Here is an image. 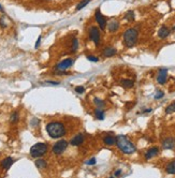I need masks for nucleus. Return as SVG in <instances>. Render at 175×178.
Wrapping results in <instances>:
<instances>
[{
  "mask_svg": "<svg viewBox=\"0 0 175 178\" xmlns=\"http://www.w3.org/2000/svg\"><path fill=\"white\" fill-rule=\"evenodd\" d=\"M167 77H168V70L167 69H161L159 71L158 76H157V81L160 85H163L167 82Z\"/></svg>",
  "mask_w": 175,
  "mask_h": 178,
  "instance_id": "9",
  "label": "nucleus"
},
{
  "mask_svg": "<svg viewBox=\"0 0 175 178\" xmlns=\"http://www.w3.org/2000/svg\"><path fill=\"white\" fill-rule=\"evenodd\" d=\"M0 11H1V12H3V8L1 7V4H0Z\"/></svg>",
  "mask_w": 175,
  "mask_h": 178,
  "instance_id": "35",
  "label": "nucleus"
},
{
  "mask_svg": "<svg viewBox=\"0 0 175 178\" xmlns=\"http://www.w3.org/2000/svg\"><path fill=\"white\" fill-rule=\"evenodd\" d=\"M95 18H96V21H97L98 24H99L100 29L104 30L105 27H106V19H105V17L102 15V13H101L100 9H97V10H96V12H95Z\"/></svg>",
  "mask_w": 175,
  "mask_h": 178,
  "instance_id": "7",
  "label": "nucleus"
},
{
  "mask_svg": "<svg viewBox=\"0 0 175 178\" xmlns=\"http://www.w3.org/2000/svg\"><path fill=\"white\" fill-rule=\"evenodd\" d=\"M84 91H85V88H84L83 86H78V87H75V92L83 93Z\"/></svg>",
  "mask_w": 175,
  "mask_h": 178,
  "instance_id": "28",
  "label": "nucleus"
},
{
  "mask_svg": "<svg viewBox=\"0 0 175 178\" xmlns=\"http://www.w3.org/2000/svg\"><path fill=\"white\" fill-rule=\"evenodd\" d=\"M117 51H116L115 48L113 47H106L104 48V51H103V56L104 57H112L114 55H116Z\"/></svg>",
  "mask_w": 175,
  "mask_h": 178,
  "instance_id": "16",
  "label": "nucleus"
},
{
  "mask_svg": "<svg viewBox=\"0 0 175 178\" xmlns=\"http://www.w3.org/2000/svg\"><path fill=\"white\" fill-rule=\"evenodd\" d=\"M46 132L52 138H60L65 135L66 128L59 121H52L46 125Z\"/></svg>",
  "mask_w": 175,
  "mask_h": 178,
  "instance_id": "1",
  "label": "nucleus"
},
{
  "mask_svg": "<svg viewBox=\"0 0 175 178\" xmlns=\"http://www.w3.org/2000/svg\"><path fill=\"white\" fill-rule=\"evenodd\" d=\"M163 149H172L175 147V140L173 137H167L162 142Z\"/></svg>",
  "mask_w": 175,
  "mask_h": 178,
  "instance_id": "11",
  "label": "nucleus"
},
{
  "mask_svg": "<svg viewBox=\"0 0 175 178\" xmlns=\"http://www.w3.org/2000/svg\"><path fill=\"white\" fill-rule=\"evenodd\" d=\"M86 164L87 165H94V164H96V159H95V158H92V159H89L88 161L86 162Z\"/></svg>",
  "mask_w": 175,
  "mask_h": 178,
  "instance_id": "31",
  "label": "nucleus"
},
{
  "mask_svg": "<svg viewBox=\"0 0 175 178\" xmlns=\"http://www.w3.org/2000/svg\"><path fill=\"white\" fill-rule=\"evenodd\" d=\"M87 59H88L89 61H94V62H98V61H99V59L95 56H87Z\"/></svg>",
  "mask_w": 175,
  "mask_h": 178,
  "instance_id": "30",
  "label": "nucleus"
},
{
  "mask_svg": "<svg viewBox=\"0 0 175 178\" xmlns=\"http://www.w3.org/2000/svg\"><path fill=\"white\" fill-rule=\"evenodd\" d=\"M108 26H109V31L115 32L116 30L119 28V23H118V21H110V23H109Z\"/></svg>",
  "mask_w": 175,
  "mask_h": 178,
  "instance_id": "17",
  "label": "nucleus"
},
{
  "mask_svg": "<svg viewBox=\"0 0 175 178\" xmlns=\"http://www.w3.org/2000/svg\"><path fill=\"white\" fill-rule=\"evenodd\" d=\"M169 35H170V29L167 26H162L158 31L159 38H161V39H165Z\"/></svg>",
  "mask_w": 175,
  "mask_h": 178,
  "instance_id": "14",
  "label": "nucleus"
},
{
  "mask_svg": "<svg viewBox=\"0 0 175 178\" xmlns=\"http://www.w3.org/2000/svg\"><path fill=\"white\" fill-rule=\"evenodd\" d=\"M173 29H174V30H175V27H174V28H173Z\"/></svg>",
  "mask_w": 175,
  "mask_h": 178,
  "instance_id": "36",
  "label": "nucleus"
},
{
  "mask_svg": "<svg viewBox=\"0 0 175 178\" xmlns=\"http://www.w3.org/2000/svg\"><path fill=\"white\" fill-rule=\"evenodd\" d=\"M116 145L121 151L127 154H131L137 150V148L132 144V142L125 135H118L116 137Z\"/></svg>",
  "mask_w": 175,
  "mask_h": 178,
  "instance_id": "2",
  "label": "nucleus"
},
{
  "mask_svg": "<svg viewBox=\"0 0 175 178\" xmlns=\"http://www.w3.org/2000/svg\"><path fill=\"white\" fill-rule=\"evenodd\" d=\"M18 113L17 112H14L13 114L11 115V118H10V121H11V123H16L17 121H18Z\"/></svg>",
  "mask_w": 175,
  "mask_h": 178,
  "instance_id": "24",
  "label": "nucleus"
},
{
  "mask_svg": "<svg viewBox=\"0 0 175 178\" xmlns=\"http://www.w3.org/2000/svg\"><path fill=\"white\" fill-rule=\"evenodd\" d=\"M47 145L45 143H37L30 148V156L33 158H40L46 154Z\"/></svg>",
  "mask_w": 175,
  "mask_h": 178,
  "instance_id": "4",
  "label": "nucleus"
},
{
  "mask_svg": "<svg viewBox=\"0 0 175 178\" xmlns=\"http://www.w3.org/2000/svg\"><path fill=\"white\" fill-rule=\"evenodd\" d=\"M95 116L99 120L104 119V112H103V109H101L100 107H97V109H95Z\"/></svg>",
  "mask_w": 175,
  "mask_h": 178,
  "instance_id": "19",
  "label": "nucleus"
},
{
  "mask_svg": "<svg viewBox=\"0 0 175 178\" xmlns=\"http://www.w3.org/2000/svg\"><path fill=\"white\" fill-rule=\"evenodd\" d=\"M40 43H41V35H39V38H38V40H37V43H35V48H38L39 45H40Z\"/></svg>",
  "mask_w": 175,
  "mask_h": 178,
  "instance_id": "32",
  "label": "nucleus"
},
{
  "mask_svg": "<svg viewBox=\"0 0 175 178\" xmlns=\"http://www.w3.org/2000/svg\"><path fill=\"white\" fill-rule=\"evenodd\" d=\"M95 104L97 105L98 107H102V106H104V102L103 101H101V100H99V99H95Z\"/></svg>",
  "mask_w": 175,
  "mask_h": 178,
  "instance_id": "27",
  "label": "nucleus"
},
{
  "mask_svg": "<svg viewBox=\"0 0 175 178\" xmlns=\"http://www.w3.org/2000/svg\"><path fill=\"white\" fill-rule=\"evenodd\" d=\"M125 18L129 21H134V18H135L134 12H133V11H128V12L126 13V15H125Z\"/></svg>",
  "mask_w": 175,
  "mask_h": 178,
  "instance_id": "22",
  "label": "nucleus"
},
{
  "mask_svg": "<svg viewBox=\"0 0 175 178\" xmlns=\"http://www.w3.org/2000/svg\"><path fill=\"white\" fill-rule=\"evenodd\" d=\"M158 152H159V149L157 148V147H151V148H149L146 151V154H145V158L146 159H151V158H154L155 156H157L158 154Z\"/></svg>",
  "mask_w": 175,
  "mask_h": 178,
  "instance_id": "13",
  "label": "nucleus"
},
{
  "mask_svg": "<svg viewBox=\"0 0 175 178\" xmlns=\"http://www.w3.org/2000/svg\"><path fill=\"white\" fill-rule=\"evenodd\" d=\"M120 174H121V171L119 170V171H117V172H115V174H114V175H115V176H119Z\"/></svg>",
  "mask_w": 175,
  "mask_h": 178,
  "instance_id": "34",
  "label": "nucleus"
},
{
  "mask_svg": "<svg viewBox=\"0 0 175 178\" xmlns=\"http://www.w3.org/2000/svg\"><path fill=\"white\" fill-rule=\"evenodd\" d=\"M0 26L3 27V28L6 27V24H4V21H3V19H0Z\"/></svg>",
  "mask_w": 175,
  "mask_h": 178,
  "instance_id": "33",
  "label": "nucleus"
},
{
  "mask_svg": "<svg viewBox=\"0 0 175 178\" xmlns=\"http://www.w3.org/2000/svg\"><path fill=\"white\" fill-rule=\"evenodd\" d=\"M46 161L43 159H38L35 161V166L39 168V170H43V168H46Z\"/></svg>",
  "mask_w": 175,
  "mask_h": 178,
  "instance_id": "20",
  "label": "nucleus"
},
{
  "mask_svg": "<svg viewBox=\"0 0 175 178\" xmlns=\"http://www.w3.org/2000/svg\"><path fill=\"white\" fill-rule=\"evenodd\" d=\"M78 40H76V39H74V40L72 41V47H71V49H72V52H75L76 49H78Z\"/></svg>",
  "mask_w": 175,
  "mask_h": 178,
  "instance_id": "26",
  "label": "nucleus"
},
{
  "mask_svg": "<svg viewBox=\"0 0 175 178\" xmlns=\"http://www.w3.org/2000/svg\"><path fill=\"white\" fill-rule=\"evenodd\" d=\"M121 85L125 88H132L134 85V82L131 80H123L121 81Z\"/></svg>",
  "mask_w": 175,
  "mask_h": 178,
  "instance_id": "21",
  "label": "nucleus"
},
{
  "mask_svg": "<svg viewBox=\"0 0 175 178\" xmlns=\"http://www.w3.org/2000/svg\"><path fill=\"white\" fill-rule=\"evenodd\" d=\"M165 171H167L168 174H175V160L171 161L169 164L167 165V168H165Z\"/></svg>",
  "mask_w": 175,
  "mask_h": 178,
  "instance_id": "18",
  "label": "nucleus"
},
{
  "mask_svg": "<svg viewBox=\"0 0 175 178\" xmlns=\"http://www.w3.org/2000/svg\"><path fill=\"white\" fill-rule=\"evenodd\" d=\"M137 41V31L134 28L127 29L124 33V43L127 47H133Z\"/></svg>",
  "mask_w": 175,
  "mask_h": 178,
  "instance_id": "3",
  "label": "nucleus"
},
{
  "mask_svg": "<svg viewBox=\"0 0 175 178\" xmlns=\"http://www.w3.org/2000/svg\"><path fill=\"white\" fill-rule=\"evenodd\" d=\"M68 145H69V143L66 140H60V141H58L57 143L54 144V146L52 148V151H53L54 154H56V156H59V154H61L68 148Z\"/></svg>",
  "mask_w": 175,
  "mask_h": 178,
  "instance_id": "5",
  "label": "nucleus"
},
{
  "mask_svg": "<svg viewBox=\"0 0 175 178\" xmlns=\"http://www.w3.org/2000/svg\"><path fill=\"white\" fill-rule=\"evenodd\" d=\"M89 2H90V0H82L81 2L76 5V11H80V10H82L83 8H85Z\"/></svg>",
  "mask_w": 175,
  "mask_h": 178,
  "instance_id": "23",
  "label": "nucleus"
},
{
  "mask_svg": "<svg viewBox=\"0 0 175 178\" xmlns=\"http://www.w3.org/2000/svg\"><path fill=\"white\" fill-rule=\"evenodd\" d=\"M13 163H14L13 158L7 157V158H4L2 161H1V168H2L3 170H9V168L12 166V164H13Z\"/></svg>",
  "mask_w": 175,
  "mask_h": 178,
  "instance_id": "12",
  "label": "nucleus"
},
{
  "mask_svg": "<svg viewBox=\"0 0 175 178\" xmlns=\"http://www.w3.org/2000/svg\"><path fill=\"white\" fill-rule=\"evenodd\" d=\"M103 142H104L105 145H108V146H113L116 144V137L112 135H106L104 138H103Z\"/></svg>",
  "mask_w": 175,
  "mask_h": 178,
  "instance_id": "15",
  "label": "nucleus"
},
{
  "mask_svg": "<svg viewBox=\"0 0 175 178\" xmlns=\"http://www.w3.org/2000/svg\"><path fill=\"white\" fill-rule=\"evenodd\" d=\"M73 64V60L72 59H65V60H62L61 62L57 64V70H59V71H66L67 69H69L70 66H72Z\"/></svg>",
  "mask_w": 175,
  "mask_h": 178,
  "instance_id": "8",
  "label": "nucleus"
},
{
  "mask_svg": "<svg viewBox=\"0 0 175 178\" xmlns=\"http://www.w3.org/2000/svg\"><path fill=\"white\" fill-rule=\"evenodd\" d=\"M84 140H85V136H84V134L80 133V134L75 135L74 137L72 138V140H71L70 144L72 145V146H80V145H82V144L84 143Z\"/></svg>",
  "mask_w": 175,
  "mask_h": 178,
  "instance_id": "10",
  "label": "nucleus"
},
{
  "mask_svg": "<svg viewBox=\"0 0 175 178\" xmlns=\"http://www.w3.org/2000/svg\"><path fill=\"white\" fill-rule=\"evenodd\" d=\"M163 96H164V93L162 92V91L158 90V91H157V93H156V95H155V99H161Z\"/></svg>",
  "mask_w": 175,
  "mask_h": 178,
  "instance_id": "29",
  "label": "nucleus"
},
{
  "mask_svg": "<svg viewBox=\"0 0 175 178\" xmlns=\"http://www.w3.org/2000/svg\"><path fill=\"white\" fill-rule=\"evenodd\" d=\"M89 38H90V40L95 43V45L99 46V44H100V30H99L98 27H96V26L90 27V29H89Z\"/></svg>",
  "mask_w": 175,
  "mask_h": 178,
  "instance_id": "6",
  "label": "nucleus"
},
{
  "mask_svg": "<svg viewBox=\"0 0 175 178\" xmlns=\"http://www.w3.org/2000/svg\"><path fill=\"white\" fill-rule=\"evenodd\" d=\"M175 112V101L173 102L172 104H170L169 106L165 109V113L167 114H171V113H174Z\"/></svg>",
  "mask_w": 175,
  "mask_h": 178,
  "instance_id": "25",
  "label": "nucleus"
}]
</instances>
